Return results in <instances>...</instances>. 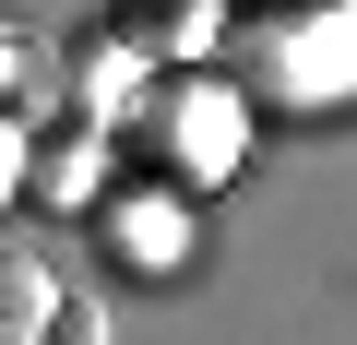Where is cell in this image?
<instances>
[{"label":"cell","mask_w":357,"mask_h":345,"mask_svg":"<svg viewBox=\"0 0 357 345\" xmlns=\"http://www.w3.org/2000/svg\"><path fill=\"white\" fill-rule=\"evenodd\" d=\"M48 309H60V274L0 238V345H48Z\"/></svg>","instance_id":"1"},{"label":"cell","mask_w":357,"mask_h":345,"mask_svg":"<svg viewBox=\"0 0 357 345\" xmlns=\"http://www.w3.org/2000/svg\"><path fill=\"white\" fill-rule=\"evenodd\" d=\"M48 345H107V309H96V298H60V309H48Z\"/></svg>","instance_id":"2"}]
</instances>
